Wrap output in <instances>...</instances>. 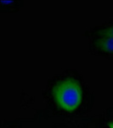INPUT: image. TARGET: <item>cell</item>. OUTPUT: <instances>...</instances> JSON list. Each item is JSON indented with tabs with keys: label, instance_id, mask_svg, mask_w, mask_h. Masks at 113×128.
Returning a JSON list of instances; mask_svg holds the SVG:
<instances>
[{
	"label": "cell",
	"instance_id": "cell-1",
	"mask_svg": "<svg viewBox=\"0 0 113 128\" xmlns=\"http://www.w3.org/2000/svg\"><path fill=\"white\" fill-rule=\"evenodd\" d=\"M53 95L58 106L65 111L75 110L81 104V87L74 80L65 79L59 80L55 86Z\"/></svg>",
	"mask_w": 113,
	"mask_h": 128
},
{
	"label": "cell",
	"instance_id": "cell-2",
	"mask_svg": "<svg viewBox=\"0 0 113 128\" xmlns=\"http://www.w3.org/2000/svg\"><path fill=\"white\" fill-rule=\"evenodd\" d=\"M99 46L104 50L113 52V36L102 34V37L98 41Z\"/></svg>",
	"mask_w": 113,
	"mask_h": 128
},
{
	"label": "cell",
	"instance_id": "cell-3",
	"mask_svg": "<svg viewBox=\"0 0 113 128\" xmlns=\"http://www.w3.org/2000/svg\"><path fill=\"white\" fill-rule=\"evenodd\" d=\"M103 34H107V35H111V36H113V26L110 28L106 31H105L103 32Z\"/></svg>",
	"mask_w": 113,
	"mask_h": 128
},
{
	"label": "cell",
	"instance_id": "cell-4",
	"mask_svg": "<svg viewBox=\"0 0 113 128\" xmlns=\"http://www.w3.org/2000/svg\"><path fill=\"white\" fill-rule=\"evenodd\" d=\"M2 4H13V1H2Z\"/></svg>",
	"mask_w": 113,
	"mask_h": 128
},
{
	"label": "cell",
	"instance_id": "cell-5",
	"mask_svg": "<svg viewBox=\"0 0 113 128\" xmlns=\"http://www.w3.org/2000/svg\"><path fill=\"white\" fill-rule=\"evenodd\" d=\"M108 125H109V126H110V128H113V122H110Z\"/></svg>",
	"mask_w": 113,
	"mask_h": 128
}]
</instances>
